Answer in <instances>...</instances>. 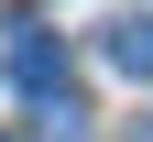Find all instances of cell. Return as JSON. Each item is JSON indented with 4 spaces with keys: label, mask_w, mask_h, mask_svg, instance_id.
Masks as SVG:
<instances>
[{
    "label": "cell",
    "mask_w": 153,
    "mask_h": 142,
    "mask_svg": "<svg viewBox=\"0 0 153 142\" xmlns=\"http://www.w3.org/2000/svg\"><path fill=\"white\" fill-rule=\"evenodd\" d=\"M0 66L22 77L33 98H44V88H66V44H55V22H11V44H0Z\"/></svg>",
    "instance_id": "6da1fadb"
},
{
    "label": "cell",
    "mask_w": 153,
    "mask_h": 142,
    "mask_svg": "<svg viewBox=\"0 0 153 142\" xmlns=\"http://www.w3.org/2000/svg\"><path fill=\"white\" fill-rule=\"evenodd\" d=\"M109 66H120V77H153V11L109 22Z\"/></svg>",
    "instance_id": "7a4b0ae2"
}]
</instances>
